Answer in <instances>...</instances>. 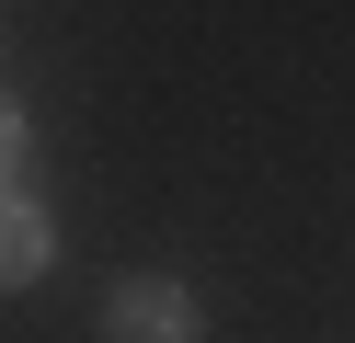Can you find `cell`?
Segmentation results:
<instances>
[{
  "instance_id": "2",
  "label": "cell",
  "mask_w": 355,
  "mask_h": 343,
  "mask_svg": "<svg viewBox=\"0 0 355 343\" xmlns=\"http://www.w3.org/2000/svg\"><path fill=\"white\" fill-rule=\"evenodd\" d=\"M46 274V218L24 195H0V286H35Z\"/></svg>"
},
{
  "instance_id": "3",
  "label": "cell",
  "mask_w": 355,
  "mask_h": 343,
  "mask_svg": "<svg viewBox=\"0 0 355 343\" xmlns=\"http://www.w3.org/2000/svg\"><path fill=\"white\" fill-rule=\"evenodd\" d=\"M12 160H24V114L0 103V172H12Z\"/></svg>"
},
{
  "instance_id": "1",
  "label": "cell",
  "mask_w": 355,
  "mask_h": 343,
  "mask_svg": "<svg viewBox=\"0 0 355 343\" xmlns=\"http://www.w3.org/2000/svg\"><path fill=\"white\" fill-rule=\"evenodd\" d=\"M103 332L115 343H195L207 320H195V297L172 286V274H126V286L103 297Z\"/></svg>"
}]
</instances>
